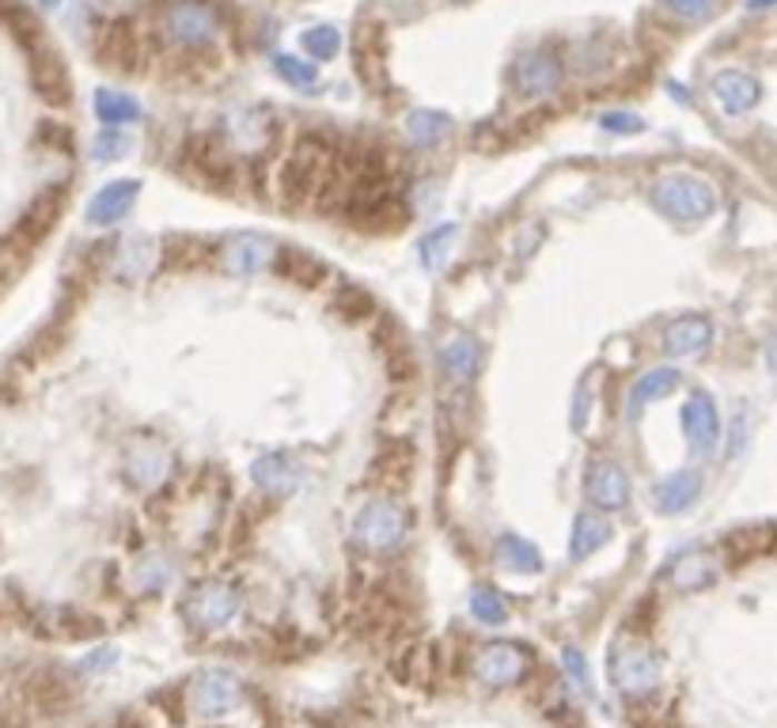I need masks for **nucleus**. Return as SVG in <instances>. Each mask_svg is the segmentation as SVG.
<instances>
[{
  "label": "nucleus",
  "instance_id": "31",
  "mask_svg": "<svg viewBox=\"0 0 777 728\" xmlns=\"http://www.w3.org/2000/svg\"><path fill=\"white\" fill-rule=\"evenodd\" d=\"M414 471V451L410 445H391L383 451V456L376 459V467H372V475H383V482H391L395 490L410 478Z\"/></svg>",
  "mask_w": 777,
  "mask_h": 728
},
{
  "label": "nucleus",
  "instance_id": "22",
  "mask_svg": "<svg viewBox=\"0 0 777 728\" xmlns=\"http://www.w3.org/2000/svg\"><path fill=\"white\" fill-rule=\"evenodd\" d=\"M255 482L262 486V490H270V493H292V490H300V467L292 463L289 456H262L255 463Z\"/></svg>",
  "mask_w": 777,
  "mask_h": 728
},
{
  "label": "nucleus",
  "instance_id": "32",
  "mask_svg": "<svg viewBox=\"0 0 777 728\" xmlns=\"http://www.w3.org/2000/svg\"><path fill=\"white\" fill-rule=\"evenodd\" d=\"M273 69H277V77H281L285 84H292L296 91L316 88V84H319L316 64H311V61H300V58H292V53H277V58H273Z\"/></svg>",
  "mask_w": 777,
  "mask_h": 728
},
{
  "label": "nucleus",
  "instance_id": "23",
  "mask_svg": "<svg viewBox=\"0 0 777 728\" xmlns=\"http://www.w3.org/2000/svg\"><path fill=\"white\" fill-rule=\"evenodd\" d=\"M448 133H451V122L440 110H410V114H406V137H410L418 149H437Z\"/></svg>",
  "mask_w": 777,
  "mask_h": 728
},
{
  "label": "nucleus",
  "instance_id": "20",
  "mask_svg": "<svg viewBox=\"0 0 777 728\" xmlns=\"http://www.w3.org/2000/svg\"><path fill=\"white\" fill-rule=\"evenodd\" d=\"M668 577L679 592H698V588H709L720 577V566L709 550H690V555H683L679 561H675Z\"/></svg>",
  "mask_w": 777,
  "mask_h": 728
},
{
  "label": "nucleus",
  "instance_id": "29",
  "mask_svg": "<svg viewBox=\"0 0 777 728\" xmlns=\"http://www.w3.org/2000/svg\"><path fill=\"white\" fill-rule=\"evenodd\" d=\"M156 262V243L152 239H126L122 251H118V273L122 278H141L152 270Z\"/></svg>",
  "mask_w": 777,
  "mask_h": 728
},
{
  "label": "nucleus",
  "instance_id": "36",
  "mask_svg": "<svg viewBox=\"0 0 777 728\" xmlns=\"http://www.w3.org/2000/svg\"><path fill=\"white\" fill-rule=\"evenodd\" d=\"M285 270H289V281H300V285H308V289L327 278V266L316 262V258H308V255H300V251L285 255Z\"/></svg>",
  "mask_w": 777,
  "mask_h": 728
},
{
  "label": "nucleus",
  "instance_id": "8",
  "mask_svg": "<svg viewBox=\"0 0 777 728\" xmlns=\"http://www.w3.org/2000/svg\"><path fill=\"white\" fill-rule=\"evenodd\" d=\"M512 80H516V91H520V96L547 99L561 88V64L542 50L520 53V58H516V69H512Z\"/></svg>",
  "mask_w": 777,
  "mask_h": 728
},
{
  "label": "nucleus",
  "instance_id": "7",
  "mask_svg": "<svg viewBox=\"0 0 777 728\" xmlns=\"http://www.w3.org/2000/svg\"><path fill=\"white\" fill-rule=\"evenodd\" d=\"M190 619L201 626V630H220V626H228L231 619H236L239 611V596L236 588L225 585V580H209V585H201L198 592L190 596Z\"/></svg>",
  "mask_w": 777,
  "mask_h": 728
},
{
  "label": "nucleus",
  "instance_id": "41",
  "mask_svg": "<svg viewBox=\"0 0 777 728\" xmlns=\"http://www.w3.org/2000/svg\"><path fill=\"white\" fill-rule=\"evenodd\" d=\"M561 660H566V668H569V676L577 679L580 687H588V668H585V657H580L577 649H566L561 652Z\"/></svg>",
  "mask_w": 777,
  "mask_h": 728
},
{
  "label": "nucleus",
  "instance_id": "39",
  "mask_svg": "<svg viewBox=\"0 0 777 728\" xmlns=\"http://www.w3.org/2000/svg\"><path fill=\"white\" fill-rule=\"evenodd\" d=\"M599 126L607 133H641L645 129L641 114H630V110H607V114H599Z\"/></svg>",
  "mask_w": 777,
  "mask_h": 728
},
{
  "label": "nucleus",
  "instance_id": "42",
  "mask_svg": "<svg viewBox=\"0 0 777 728\" xmlns=\"http://www.w3.org/2000/svg\"><path fill=\"white\" fill-rule=\"evenodd\" d=\"M163 580H168V566L163 561H148V569H141V588H148V592L160 588Z\"/></svg>",
  "mask_w": 777,
  "mask_h": 728
},
{
  "label": "nucleus",
  "instance_id": "17",
  "mask_svg": "<svg viewBox=\"0 0 777 728\" xmlns=\"http://www.w3.org/2000/svg\"><path fill=\"white\" fill-rule=\"evenodd\" d=\"M701 493V478L694 471H675L668 478H660L653 490V505L660 509L664 516H675V512H687Z\"/></svg>",
  "mask_w": 777,
  "mask_h": 728
},
{
  "label": "nucleus",
  "instance_id": "4",
  "mask_svg": "<svg viewBox=\"0 0 777 728\" xmlns=\"http://www.w3.org/2000/svg\"><path fill=\"white\" fill-rule=\"evenodd\" d=\"M353 536L368 550H395L406 536V512L395 501H387V497H376V501H368L357 512Z\"/></svg>",
  "mask_w": 777,
  "mask_h": 728
},
{
  "label": "nucleus",
  "instance_id": "38",
  "mask_svg": "<svg viewBox=\"0 0 777 728\" xmlns=\"http://www.w3.org/2000/svg\"><path fill=\"white\" fill-rule=\"evenodd\" d=\"M91 149H96V160L99 163L118 160V156H126V149H129V137L122 133V129H110L107 126V133L96 137V144H91Z\"/></svg>",
  "mask_w": 777,
  "mask_h": 728
},
{
  "label": "nucleus",
  "instance_id": "15",
  "mask_svg": "<svg viewBox=\"0 0 777 728\" xmlns=\"http://www.w3.org/2000/svg\"><path fill=\"white\" fill-rule=\"evenodd\" d=\"M714 99L725 107V114H747V110L763 99V88H758V80L747 77V72L725 69L714 77Z\"/></svg>",
  "mask_w": 777,
  "mask_h": 728
},
{
  "label": "nucleus",
  "instance_id": "9",
  "mask_svg": "<svg viewBox=\"0 0 777 728\" xmlns=\"http://www.w3.org/2000/svg\"><path fill=\"white\" fill-rule=\"evenodd\" d=\"M168 467H171L168 451L156 445V440H145V437L129 440L122 471L137 490H152V486H160L163 478H168Z\"/></svg>",
  "mask_w": 777,
  "mask_h": 728
},
{
  "label": "nucleus",
  "instance_id": "33",
  "mask_svg": "<svg viewBox=\"0 0 777 728\" xmlns=\"http://www.w3.org/2000/svg\"><path fill=\"white\" fill-rule=\"evenodd\" d=\"M470 615L486 626H501L508 619V604L494 588H475V592H470Z\"/></svg>",
  "mask_w": 777,
  "mask_h": 728
},
{
  "label": "nucleus",
  "instance_id": "10",
  "mask_svg": "<svg viewBox=\"0 0 777 728\" xmlns=\"http://www.w3.org/2000/svg\"><path fill=\"white\" fill-rule=\"evenodd\" d=\"M585 493H588V501L604 512L622 509V505L630 501V475L618 463H610V459H596L585 475Z\"/></svg>",
  "mask_w": 777,
  "mask_h": 728
},
{
  "label": "nucleus",
  "instance_id": "6",
  "mask_svg": "<svg viewBox=\"0 0 777 728\" xmlns=\"http://www.w3.org/2000/svg\"><path fill=\"white\" fill-rule=\"evenodd\" d=\"M239 695H243V687L228 671H206L190 684V706L198 717H225L228 709H236Z\"/></svg>",
  "mask_w": 777,
  "mask_h": 728
},
{
  "label": "nucleus",
  "instance_id": "18",
  "mask_svg": "<svg viewBox=\"0 0 777 728\" xmlns=\"http://www.w3.org/2000/svg\"><path fill=\"white\" fill-rule=\"evenodd\" d=\"M709 342H714V327L698 316H687V319H675L664 335V349L671 357H698L706 353Z\"/></svg>",
  "mask_w": 777,
  "mask_h": 728
},
{
  "label": "nucleus",
  "instance_id": "45",
  "mask_svg": "<svg viewBox=\"0 0 777 728\" xmlns=\"http://www.w3.org/2000/svg\"><path fill=\"white\" fill-rule=\"evenodd\" d=\"M118 728H141V725H133V721H122V725H118Z\"/></svg>",
  "mask_w": 777,
  "mask_h": 728
},
{
  "label": "nucleus",
  "instance_id": "19",
  "mask_svg": "<svg viewBox=\"0 0 777 728\" xmlns=\"http://www.w3.org/2000/svg\"><path fill=\"white\" fill-rule=\"evenodd\" d=\"M61 206H64V198H61V193H53V190L42 193L39 201H31V209H27L23 220L16 225V239H20V247H34L39 239H46V232L58 225Z\"/></svg>",
  "mask_w": 777,
  "mask_h": 728
},
{
  "label": "nucleus",
  "instance_id": "5",
  "mask_svg": "<svg viewBox=\"0 0 777 728\" xmlns=\"http://www.w3.org/2000/svg\"><path fill=\"white\" fill-rule=\"evenodd\" d=\"M327 168H330V149L319 141H300L289 156V163H285V201H303L311 190L322 187V179H327Z\"/></svg>",
  "mask_w": 777,
  "mask_h": 728
},
{
  "label": "nucleus",
  "instance_id": "2",
  "mask_svg": "<svg viewBox=\"0 0 777 728\" xmlns=\"http://www.w3.org/2000/svg\"><path fill=\"white\" fill-rule=\"evenodd\" d=\"M607 676L626 698H649L664 679V660L641 641H618L607 657Z\"/></svg>",
  "mask_w": 777,
  "mask_h": 728
},
{
  "label": "nucleus",
  "instance_id": "13",
  "mask_svg": "<svg viewBox=\"0 0 777 728\" xmlns=\"http://www.w3.org/2000/svg\"><path fill=\"white\" fill-rule=\"evenodd\" d=\"M273 262V243L262 236H236L225 247V270L236 278H258Z\"/></svg>",
  "mask_w": 777,
  "mask_h": 728
},
{
  "label": "nucleus",
  "instance_id": "25",
  "mask_svg": "<svg viewBox=\"0 0 777 728\" xmlns=\"http://www.w3.org/2000/svg\"><path fill=\"white\" fill-rule=\"evenodd\" d=\"M96 114H99V122H107L110 129H122V126L141 118V103H137V99H129L126 91L99 88L96 91Z\"/></svg>",
  "mask_w": 777,
  "mask_h": 728
},
{
  "label": "nucleus",
  "instance_id": "24",
  "mask_svg": "<svg viewBox=\"0 0 777 728\" xmlns=\"http://www.w3.org/2000/svg\"><path fill=\"white\" fill-rule=\"evenodd\" d=\"M497 561H501L508 574H539V569H542L539 547L520 539V536H501V539H497Z\"/></svg>",
  "mask_w": 777,
  "mask_h": 728
},
{
  "label": "nucleus",
  "instance_id": "43",
  "mask_svg": "<svg viewBox=\"0 0 777 728\" xmlns=\"http://www.w3.org/2000/svg\"><path fill=\"white\" fill-rule=\"evenodd\" d=\"M777 4V0H747V8H770Z\"/></svg>",
  "mask_w": 777,
  "mask_h": 728
},
{
  "label": "nucleus",
  "instance_id": "27",
  "mask_svg": "<svg viewBox=\"0 0 777 728\" xmlns=\"http://www.w3.org/2000/svg\"><path fill=\"white\" fill-rule=\"evenodd\" d=\"M456 239H459V228L456 225H444L437 232H429L418 243V255H421V266L429 273H437L440 266H448L451 251H456Z\"/></svg>",
  "mask_w": 777,
  "mask_h": 728
},
{
  "label": "nucleus",
  "instance_id": "16",
  "mask_svg": "<svg viewBox=\"0 0 777 728\" xmlns=\"http://www.w3.org/2000/svg\"><path fill=\"white\" fill-rule=\"evenodd\" d=\"M440 365L448 372V380L456 383H470L482 368V346L470 335H451L440 342Z\"/></svg>",
  "mask_w": 777,
  "mask_h": 728
},
{
  "label": "nucleus",
  "instance_id": "3",
  "mask_svg": "<svg viewBox=\"0 0 777 728\" xmlns=\"http://www.w3.org/2000/svg\"><path fill=\"white\" fill-rule=\"evenodd\" d=\"M653 206L671 220H706L717 209V193L698 174H664L653 187Z\"/></svg>",
  "mask_w": 777,
  "mask_h": 728
},
{
  "label": "nucleus",
  "instance_id": "14",
  "mask_svg": "<svg viewBox=\"0 0 777 728\" xmlns=\"http://www.w3.org/2000/svg\"><path fill=\"white\" fill-rule=\"evenodd\" d=\"M475 671L486 679L489 687H508L524 676V652L516 649V645H501V641L486 645L475 660Z\"/></svg>",
  "mask_w": 777,
  "mask_h": 728
},
{
  "label": "nucleus",
  "instance_id": "11",
  "mask_svg": "<svg viewBox=\"0 0 777 728\" xmlns=\"http://www.w3.org/2000/svg\"><path fill=\"white\" fill-rule=\"evenodd\" d=\"M683 429H687V440L694 451H701V456H709V451L717 448L720 440V418H717V407L709 395L694 391L687 399V407H683Z\"/></svg>",
  "mask_w": 777,
  "mask_h": 728
},
{
  "label": "nucleus",
  "instance_id": "26",
  "mask_svg": "<svg viewBox=\"0 0 777 728\" xmlns=\"http://www.w3.org/2000/svg\"><path fill=\"white\" fill-rule=\"evenodd\" d=\"M31 80H34V88H39V96L50 99V103H64V99H69V77H64L58 53H53V58H39V53H34Z\"/></svg>",
  "mask_w": 777,
  "mask_h": 728
},
{
  "label": "nucleus",
  "instance_id": "35",
  "mask_svg": "<svg viewBox=\"0 0 777 728\" xmlns=\"http://www.w3.org/2000/svg\"><path fill=\"white\" fill-rule=\"evenodd\" d=\"M335 311H338V316H346V319H353V322H365L376 311V303H372V297H368L365 289H353V285H346V289H341L338 297H335Z\"/></svg>",
  "mask_w": 777,
  "mask_h": 728
},
{
  "label": "nucleus",
  "instance_id": "28",
  "mask_svg": "<svg viewBox=\"0 0 777 728\" xmlns=\"http://www.w3.org/2000/svg\"><path fill=\"white\" fill-rule=\"evenodd\" d=\"M675 387H679V372H675V368H653V372H645L641 380L634 383V410H641L645 402L664 399Z\"/></svg>",
  "mask_w": 777,
  "mask_h": 728
},
{
  "label": "nucleus",
  "instance_id": "40",
  "mask_svg": "<svg viewBox=\"0 0 777 728\" xmlns=\"http://www.w3.org/2000/svg\"><path fill=\"white\" fill-rule=\"evenodd\" d=\"M588 387H591V376L577 387V399H572V429H577V432L588 426V407H591V391H588Z\"/></svg>",
  "mask_w": 777,
  "mask_h": 728
},
{
  "label": "nucleus",
  "instance_id": "12",
  "mask_svg": "<svg viewBox=\"0 0 777 728\" xmlns=\"http://www.w3.org/2000/svg\"><path fill=\"white\" fill-rule=\"evenodd\" d=\"M137 198H141V182L137 179H118V182H107L103 190L91 198L88 206V220L99 228L114 225V220H122L129 209L137 206Z\"/></svg>",
  "mask_w": 777,
  "mask_h": 728
},
{
  "label": "nucleus",
  "instance_id": "34",
  "mask_svg": "<svg viewBox=\"0 0 777 728\" xmlns=\"http://www.w3.org/2000/svg\"><path fill=\"white\" fill-rule=\"evenodd\" d=\"M300 46L308 50V58L330 61L341 50V34H338V27H308V31H303V39H300Z\"/></svg>",
  "mask_w": 777,
  "mask_h": 728
},
{
  "label": "nucleus",
  "instance_id": "1",
  "mask_svg": "<svg viewBox=\"0 0 777 728\" xmlns=\"http://www.w3.org/2000/svg\"><path fill=\"white\" fill-rule=\"evenodd\" d=\"M160 34L175 50H209L220 39V16L206 0H171L160 12Z\"/></svg>",
  "mask_w": 777,
  "mask_h": 728
},
{
  "label": "nucleus",
  "instance_id": "30",
  "mask_svg": "<svg viewBox=\"0 0 777 728\" xmlns=\"http://www.w3.org/2000/svg\"><path fill=\"white\" fill-rule=\"evenodd\" d=\"M231 133H236V144L243 152H262L270 144V118L247 110V114H239V126H231Z\"/></svg>",
  "mask_w": 777,
  "mask_h": 728
},
{
  "label": "nucleus",
  "instance_id": "44",
  "mask_svg": "<svg viewBox=\"0 0 777 728\" xmlns=\"http://www.w3.org/2000/svg\"><path fill=\"white\" fill-rule=\"evenodd\" d=\"M42 4H46V8H58V4H61V0H42Z\"/></svg>",
  "mask_w": 777,
  "mask_h": 728
},
{
  "label": "nucleus",
  "instance_id": "37",
  "mask_svg": "<svg viewBox=\"0 0 777 728\" xmlns=\"http://www.w3.org/2000/svg\"><path fill=\"white\" fill-rule=\"evenodd\" d=\"M720 0H664V8H668L671 16H679V20L687 23H698V20H709V16L717 12Z\"/></svg>",
  "mask_w": 777,
  "mask_h": 728
},
{
  "label": "nucleus",
  "instance_id": "21",
  "mask_svg": "<svg viewBox=\"0 0 777 728\" xmlns=\"http://www.w3.org/2000/svg\"><path fill=\"white\" fill-rule=\"evenodd\" d=\"M610 539V523L607 516L599 512H577L572 520V536H569V558L572 561H585L588 555H596L599 547Z\"/></svg>",
  "mask_w": 777,
  "mask_h": 728
}]
</instances>
